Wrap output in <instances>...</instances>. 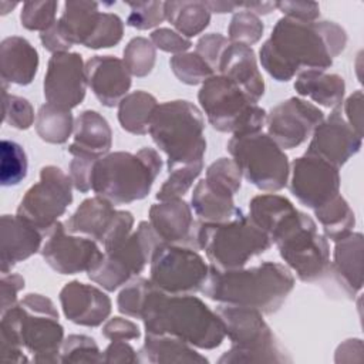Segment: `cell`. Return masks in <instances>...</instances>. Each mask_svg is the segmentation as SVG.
<instances>
[{
  "instance_id": "6da1fadb",
  "label": "cell",
  "mask_w": 364,
  "mask_h": 364,
  "mask_svg": "<svg viewBox=\"0 0 364 364\" xmlns=\"http://www.w3.org/2000/svg\"><path fill=\"white\" fill-rule=\"evenodd\" d=\"M347 44L346 30L334 21H300L282 17L259 51L262 67L286 82L301 71L331 67Z\"/></svg>"
},
{
  "instance_id": "7a4b0ae2",
  "label": "cell",
  "mask_w": 364,
  "mask_h": 364,
  "mask_svg": "<svg viewBox=\"0 0 364 364\" xmlns=\"http://www.w3.org/2000/svg\"><path fill=\"white\" fill-rule=\"evenodd\" d=\"M139 320L148 334L172 336L200 350H213L226 337L218 313L199 297L169 294L152 283L145 296Z\"/></svg>"
},
{
  "instance_id": "3957f363",
  "label": "cell",
  "mask_w": 364,
  "mask_h": 364,
  "mask_svg": "<svg viewBox=\"0 0 364 364\" xmlns=\"http://www.w3.org/2000/svg\"><path fill=\"white\" fill-rule=\"evenodd\" d=\"M294 289L291 270L276 262L253 267L219 270L209 264L202 293L219 303L249 307L262 314L276 313Z\"/></svg>"
},
{
  "instance_id": "277c9868",
  "label": "cell",
  "mask_w": 364,
  "mask_h": 364,
  "mask_svg": "<svg viewBox=\"0 0 364 364\" xmlns=\"http://www.w3.org/2000/svg\"><path fill=\"white\" fill-rule=\"evenodd\" d=\"M64 341V327L58 316L33 311L18 301L1 313L0 358L4 361L27 363V350L36 363H61L60 353Z\"/></svg>"
},
{
  "instance_id": "5b68a950",
  "label": "cell",
  "mask_w": 364,
  "mask_h": 364,
  "mask_svg": "<svg viewBox=\"0 0 364 364\" xmlns=\"http://www.w3.org/2000/svg\"><path fill=\"white\" fill-rule=\"evenodd\" d=\"M162 169V158L149 146L138 152L115 151L98 158L92 168V191L112 205H127L148 196Z\"/></svg>"
},
{
  "instance_id": "8992f818",
  "label": "cell",
  "mask_w": 364,
  "mask_h": 364,
  "mask_svg": "<svg viewBox=\"0 0 364 364\" xmlns=\"http://www.w3.org/2000/svg\"><path fill=\"white\" fill-rule=\"evenodd\" d=\"M202 111L186 100H173L156 107L149 135L154 144L166 155L168 171L176 166L203 161L206 139Z\"/></svg>"
},
{
  "instance_id": "52a82bcc",
  "label": "cell",
  "mask_w": 364,
  "mask_h": 364,
  "mask_svg": "<svg viewBox=\"0 0 364 364\" xmlns=\"http://www.w3.org/2000/svg\"><path fill=\"white\" fill-rule=\"evenodd\" d=\"M198 249L203 250L210 266L219 270L240 269L270 249V237L242 210L230 220L198 225Z\"/></svg>"
},
{
  "instance_id": "ba28073f",
  "label": "cell",
  "mask_w": 364,
  "mask_h": 364,
  "mask_svg": "<svg viewBox=\"0 0 364 364\" xmlns=\"http://www.w3.org/2000/svg\"><path fill=\"white\" fill-rule=\"evenodd\" d=\"M215 311L232 344L218 360L219 364L291 363L260 311L229 304H219Z\"/></svg>"
},
{
  "instance_id": "9c48e42d",
  "label": "cell",
  "mask_w": 364,
  "mask_h": 364,
  "mask_svg": "<svg viewBox=\"0 0 364 364\" xmlns=\"http://www.w3.org/2000/svg\"><path fill=\"white\" fill-rule=\"evenodd\" d=\"M272 242L286 266L301 282H316L330 272L328 239L318 233L311 216L296 209L276 229Z\"/></svg>"
},
{
  "instance_id": "30bf717a",
  "label": "cell",
  "mask_w": 364,
  "mask_h": 364,
  "mask_svg": "<svg viewBox=\"0 0 364 364\" xmlns=\"http://www.w3.org/2000/svg\"><path fill=\"white\" fill-rule=\"evenodd\" d=\"M198 101L208 122L219 132L239 136L260 132L266 125L267 112L220 74H213L200 85Z\"/></svg>"
},
{
  "instance_id": "8fae6325",
  "label": "cell",
  "mask_w": 364,
  "mask_h": 364,
  "mask_svg": "<svg viewBox=\"0 0 364 364\" xmlns=\"http://www.w3.org/2000/svg\"><path fill=\"white\" fill-rule=\"evenodd\" d=\"M228 152L242 176L264 192L282 191L290 175V162L284 151L264 132L232 136Z\"/></svg>"
},
{
  "instance_id": "7c38bea8",
  "label": "cell",
  "mask_w": 364,
  "mask_h": 364,
  "mask_svg": "<svg viewBox=\"0 0 364 364\" xmlns=\"http://www.w3.org/2000/svg\"><path fill=\"white\" fill-rule=\"evenodd\" d=\"M161 243L164 242L155 233L151 223L142 220L136 230L121 245L104 252L101 262L87 276L104 290L114 291L145 269Z\"/></svg>"
},
{
  "instance_id": "4fadbf2b",
  "label": "cell",
  "mask_w": 364,
  "mask_h": 364,
  "mask_svg": "<svg viewBox=\"0 0 364 364\" xmlns=\"http://www.w3.org/2000/svg\"><path fill=\"white\" fill-rule=\"evenodd\" d=\"M209 264L196 249L161 243L149 262L151 283L169 294H193L202 290Z\"/></svg>"
},
{
  "instance_id": "5bb4252c",
  "label": "cell",
  "mask_w": 364,
  "mask_h": 364,
  "mask_svg": "<svg viewBox=\"0 0 364 364\" xmlns=\"http://www.w3.org/2000/svg\"><path fill=\"white\" fill-rule=\"evenodd\" d=\"M73 188L68 173L61 168L43 166L38 182L27 189L16 215L46 235L71 205Z\"/></svg>"
},
{
  "instance_id": "9a60e30c",
  "label": "cell",
  "mask_w": 364,
  "mask_h": 364,
  "mask_svg": "<svg viewBox=\"0 0 364 364\" xmlns=\"http://www.w3.org/2000/svg\"><path fill=\"white\" fill-rule=\"evenodd\" d=\"M64 226L70 233L95 240L107 252L132 233L134 216L128 210L115 209L109 200L95 195L84 199Z\"/></svg>"
},
{
  "instance_id": "2e32d148",
  "label": "cell",
  "mask_w": 364,
  "mask_h": 364,
  "mask_svg": "<svg viewBox=\"0 0 364 364\" xmlns=\"http://www.w3.org/2000/svg\"><path fill=\"white\" fill-rule=\"evenodd\" d=\"M289 189L293 196L306 208L317 209L338 195V168L323 158L307 154L290 164Z\"/></svg>"
},
{
  "instance_id": "e0dca14e",
  "label": "cell",
  "mask_w": 364,
  "mask_h": 364,
  "mask_svg": "<svg viewBox=\"0 0 364 364\" xmlns=\"http://www.w3.org/2000/svg\"><path fill=\"white\" fill-rule=\"evenodd\" d=\"M44 236L46 242L40 250L41 256L60 274L88 273L104 256L95 240L70 232L67 233L64 223L60 220Z\"/></svg>"
},
{
  "instance_id": "ac0fdd59",
  "label": "cell",
  "mask_w": 364,
  "mask_h": 364,
  "mask_svg": "<svg viewBox=\"0 0 364 364\" xmlns=\"http://www.w3.org/2000/svg\"><path fill=\"white\" fill-rule=\"evenodd\" d=\"M324 119L323 111L299 97H290L274 105L267 117V135L282 148L293 149L311 136Z\"/></svg>"
},
{
  "instance_id": "d6986e66",
  "label": "cell",
  "mask_w": 364,
  "mask_h": 364,
  "mask_svg": "<svg viewBox=\"0 0 364 364\" xmlns=\"http://www.w3.org/2000/svg\"><path fill=\"white\" fill-rule=\"evenodd\" d=\"M87 87L85 63L81 54L67 51L50 57L43 82L47 104L71 111L84 101Z\"/></svg>"
},
{
  "instance_id": "ffe728a7",
  "label": "cell",
  "mask_w": 364,
  "mask_h": 364,
  "mask_svg": "<svg viewBox=\"0 0 364 364\" xmlns=\"http://www.w3.org/2000/svg\"><path fill=\"white\" fill-rule=\"evenodd\" d=\"M360 136L341 115V109L333 108L331 114L321 121L311 134L307 154L317 155L338 169L360 152Z\"/></svg>"
},
{
  "instance_id": "44dd1931",
  "label": "cell",
  "mask_w": 364,
  "mask_h": 364,
  "mask_svg": "<svg viewBox=\"0 0 364 364\" xmlns=\"http://www.w3.org/2000/svg\"><path fill=\"white\" fill-rule=\"evenodd\" d=\"M58 297L65 318L77 326L98 327L111 314V299L92 284L73 280L64 284Z\"/></svg>"
},
{
  "instance_id": "7402d4cb",
  "label": "cell",
  "mask_w": 364,
  "mask_h": 364,
  "mask_svg": "<svg viewBox=\"0 0 364 364\" xmlns=\"http://www.w3.org/2000/svg\"><path fill=\"white\" fill-rule=\"evenodd\" d=\"M148 222L164 243L181 245L198 249V225L192 208L182 198L159 200L149 208Z\"/></svg>"
},
{
  "instance_id": "603a6c76",
  "label": "cell",
  "mask_w": 364,
  "mask_h": 364,
  "mask_svg": "<svg viewBox=\"0 0 364 364\" xmlns=\"http://www.w3.org/2000/svg\"><path fill=\"white\" fill-rule=\"evenodd\" d=\"M87 82L97 100L108 108L118 107L132 80L124 61L114 55H94L85 61Z\"/></svg>"
},
{
  "instance_id": "cb8c5ba5",
  "label": "cell",
  "mask_w": 364,
  "mask_h": 364,
  "mask_svg": "<svg viewBox=\"0 0 364 364\" xmlns=\"http://www.w3.org/2000/svg\"><path fill=\"white\" fill-rule=\"evenodd\" d=\"M44 233L18 218L3 215L0 219V272L11 269L41 250Z\"/></svg>"
},
{
  "instance_id": "d4e9b609",
  "label": "cell",
  "mask_w": 364,
  "mask_h": 364,
  "mask_svg": "<svg viewBox=\"0 0 364 364\" xmlns=\"http://www.w3.org/2000/svg\"><path fill=\"white\" fill-rule=\"evenodd\" d=\"M216 71L235 82L253 102L257 104L263 97L264 80L252 47L229 43L220 55Z\"/></svg>"
},
{
  "instance_id": "484cf974",
  "label": "cell",
  "mask_w": 364,
  "mask_h": 364,
  "mask_svg": "<svg viewBox=\"0 0 364 364\" xmlns=\"http://www.w3.org/2000/svg\"><path fill=\"white\" fill-rule=\"evenodd\" d=\"M40 58L31 43L20 36H9L0 43V74L3 84L28 85L33 82Z\"/></svg>"
},
{
  "instance_id": "4316f807",
  "label": "cell",
  "mask_w": 364,
  "mask_h": 364,
  "mask_svg": "<svg viewBox=\"0 0 364 364\" xmlns=\"http://www.w3.org/2000/svg\"><path fill=\"white\" fill-rule=\"evenodd\" d=\"M74 139L68 145L73 156L98 159L112 146V131L108 121L97 111H82L74 122Z\"/></svg>"
},
{
  "instance_id": "83f0119b",
  "label": "cell",
  "mask_w": 364,
  "mask_h": 364,
  "mask_svg": "<svg viewBox=\"0 0 364 364\" xmlns=\"http://www.w3.org/2000/svg\"><path fill=\"white\" fill-rule=\"evenodd\" d=\"M334 257L330 270L348 296H355L363 287V235L351 232L346 237L334 242Z\"/></svg>"
},
{
  "instance_id": "f1b7e54d",
  "label": "cell",
  "mask_w": 364,
  "mask_h": 364,
  "mask_svg": "<svg viewBox=\"0 0 364 364\" xmlns=\"http://www.w3.org/2000/svg\"><path fill=\"white\" fill-rule=\"evenodd\" d=\"M139 363L164 364V363H209L205 355L198 353L191 344L165 334H148L138 351Z\"/></svg>"
},
{
  "instance_id": "f546056e",
  "label": "cell",
  "mask_w": 364,
  "mask_h": 364,
  "mask_svg": "<svg viewBox=\"0 0 364 364\" xmlns=\"http://www.w3.org/2000/svg\"><path fill=\"white\" fill-rule=\"evenodd\" d=\"M294 90L318 105L338 108L344 100L346 82L338 74H327L321 70H306L297 74Z\"/></svg>"
},
{
  "instance_id": "4dcf8cb0",
  "label": "cell",
  "mask_w": 364,
  "mask_h": 364,
  "mask_svg": "<svg viewBox=\"0 0 364 364\" xmlns=\"http://www.w3.org/2000/svg\"><path fill=\"white\" fill-rule=\"evenodd\" d=\"M232 193L209 185L205 179L193 188L191 208L203 223H220L233 219L240 209L235 206Z\"/></svg>"
},
{
  "instance_id": "1f68e13d",
  "label": "cell",
  "mask_w": 364,
  "mask_h": 364,
  "mask_svg": "<svg viewBox=\"0 0 364 364\" xmlns=\"http://www.w3.org/2000/svg\"><path fill=\"white\" fill-rule=\"evenodd\" d=\"M101 11L95 1H65L64 11L57 23L73 46L81 44L85 47L98 26Z\"/></svg>"
},
{
  "instance_id": "d6a6232c",
  "label": "cell",
  "mask_w": 364,
  "mask_h": 364,
  "mask_svg": "<svg viewBox=\"0 0 364 364\" xmlns=\"http://www.w3.org/2000/svg\"><path fill=\"white\" fill-rule=\"evenodd\" d=\"M159 102L156 98L142 90L128 92L118 104V122L121 128L134 135L149 132L152 115Z\"/></svg>"
},
{
  "instance_id": "836d02e7",
  "label": "cell",
  "mask_w": 364,
  "mask_h": 364,
  "mask_svg": "<svg viewBox=\"0 0 364 364\" xmlns=\"http://www.w3.org/2000/svg\"><path fill=\"white\" fill-rule=\"evenodd\" d=\"M294 210V205L286 196L269 192L256 195L255 198L250 199L247 216L272 240V236L276 232V229Z\"/></svg>"
},
{
  "instance_id": "e575fe53",
  "label": "cell",
  "mask_w": 364,
  "mask_h": 364,
  "mask_svg": "<svg viewBox=\"0 0 364 364\" xmlns=\"http://www.w3.org/2000/svg\"><path fill=\"white\" fill-rule=\"evenodd\" d=\"M164 9L165 20L186 38L200 34L210 23V11L205 1H165Z\"/></svg>"
},
{
  "instance_id": "d590c367",
  "label": "cell",
  "mask_w": 364,
  "mask_h": 364,
  "mask_svg": "<svg viewBox=\"0 0 364 364\" xmlns=\"http://www.w3.org/2000/svg\"><path fill=\"white\" fill-rule=\"evenodd\" d=\"M313 212L323 228V235L333 242L350 235L355 225V215L340 193Z\"/></svg>"
},
{
  "instance_id": "8d00e7d4",
  "label": "cell",
  "mask_w": 364,
  "mask_h": 364,
  "mask_svg": "<svg viewBox=\"0 0 364 364\" xmlns=\"http://www.w3.org/2000/svg\"><path fill=\"white\" fill-rule=\"evenodd\" d=\"M74 117L71 111L43 104L36 117V132L47 144L61 145L68 141L74 132Z\"/></svg>"
},
{
  "instance_id": "74e56055",
  "label": "cell",
  "mask_w": 364,
  "mask_h": 364,
  "mask_svg": "<svg viewBox=\"0 0 364 364\" xmlns=\"http://www.w3.org/2000/svg\"><path fill=\"white\" fill-rule=\"evenodd\" d=\"M28 161L20 144L10 139L0 142V183L1 186H16L26 176Z\"/></svg>"
},
{
  "instance_id": "f35d334b",
  "label": "cell",
  "mask_w": 364,
  "mask_h": 364,
  "mask_svg": "<svg viewBox=\"0 0 364 364\" xmlns=\"http://www.w3.org/2000/svg\"><path fill=\"white\" fill-rule=\"evenodd\" d=\"M169 65L175 77L186 85L203 84L215 71L198 53H181L169 60Z\"/></svg>"
},
{
  "instance_id": "ab89813d",
  "label": "cell",
  "mask_w": 364,
  "mask_h": 364,
  "mask_svg": "<svg viewBox=\"0 0 364 364\" xmlns=\"http://www.w3.org/2000/svg\"><path fill=\"white\" fill-rule=\"evenodd\" d=\"M203 171V161L176 166L169 171L168 178L156 193L158 200H171L182 198L193 185L196 178Z\"/></svg>"
},
{
  "instance_id": "60d3db41",
  "label": "cell",
  "mask_w": 364,
  "mask_h": 364,
  "mask_svg": "<svg viewBox=\"0 0 364 364\" xmlns=\"http://www.w3.org/2000/svg\"><path fill=\"white\" fill-rule=\"evenodd\" d=\"M125 67L134 77H146L151 74L156 61V48L145 37H134L124 48Z\"/></svg>"
},
{
  "instance_id": "b9f144b4",
  "label": "cell",
  "mask_w": 364,
  "mask_h": 364,
  "mask_svg": "<svg viewBox=\"0 0 364 364\" xmlns=\"http://www.w3.org/2000/svg\"><path fill=\"white\" fill-rule=\"evenodd\" d=\"M60 360L61 363H102V351L92 337L70 334L63 341Z\"/></svg>"
},
{
  "instance_id": "7bdbcfd3",
  "label": "cell",
  "mask_w": 364,
  "mask_h": 364,
  "mask_svg": "<svg viewBox=\"0 0 364 364\" xmlns=\"http://www.w3.org/2000/svg\"><path fill=\"white\" fill-rule=\"evenodd\" d=\"M263 30L264 26L259 16L242 10L235 13L229 23L228 40L235 44H243L250 47L262 38Z\"/></svg>"
},
{
  "instance_id": "ee69618b",
  "label": "cell",
  "mask_w": 364,
  "mask_h": 364,
  "mask_svg": "<svg viewBox=\"0 0 364 364\" xmlns=\"http://www.w3.org/2000/svg\"><path fill=\"white\" fill-rule=\"evenodd\" d=\"M242 173L232 158H219L206 168L205 181L228 193H237L242 186Z\"/></svg>"
},
{
  "instance_id": "f6af8a7d",
  "label": "cell",
  "mask_w": 364,
  "mask_h": 364,
  "mask_svg": "<svg viewBox=\"0 0 364 364\" xmlns=\"http://www.w3.org/2000/svg\"><path fill=\"white\" fill-rule=\"evenodd\" d=\"M3 121L20 131L28 129L34 124V108L30 101L20 95L7 92V84H3Z\"/></svg>"
},
{
  "instance_id": "bcb514c9",
  "label": "cell",
  "mask_w": 364,
  "mask_h": 364,
  "mask_svg": "<svg viewBox=\"0 0 364 364\" xmlns=\"http://www.w3.org/2000/svg\"><path fill=\"white\" fill-rule=\"evenodd\" d=\"M57 1H26L21 7V26L30 31H46L57 18Z\"/></svg>"
},
{
  "instance_id": "7dc6e473",
  "label": "cell",
  "mask_w": 364,
  "mask_h": 364,
  "mask_svg": "<svg viewBox=\"0 0 364 364\" xmlns=\"http://www.w3.org/2000/svg\"><path fill=\"white\" fill-rule=\"evenodd\" d=\"M151 286L149 279L134 277L124 284L117 297V309L121 314L139 318L141 309Z\"/></svg>"
},
{
  "instance_id": "c3c4849f",
  "label": "cell",
  "mask_w": 364,
  "mask_h": 364,
  "mask_svg": "<svg viewBox=\"0 0 364 364\" xmlns=\"http://www.w3.org/2000/svg\"><path fill=\"white\" fill-rule=\"evenodd\" d=\"M124 36V21L118 14L114 13H102L100 16L98 26L85 46L91 50L100 48H109L117 46Z\"/></svg>"
},
{
  "instance_id": "681fc988",
  "label": "cell",
  "mask_w": 364,
  "mask_h": 364,
  "mask_svg": "<svg viewBox=\"0 0 364 364\" xmlns=\"http://www.w3.org/2000/svg\"><path fill=\"white\" fill-rule=\"evenodd\" d=\"M131 13L127 24L136 30H149L165 20V1H128Z\"/></svg>"
},
{
  "instance_id": "f907efd6",
  "label": "cell",
  "mask_w": 364,
  "mask_h": 364,
  "mask_svg": "<svg viewBox=\"0 0 364 364\" xmlns=\"http://www.w3.org/2000/svg\"><path fill=\"white\" fill-rule=\"evenodd\" d=\"M149 40L155 48H159L165 53H171L173 55L186 53L192 47V41L189 38H186V37L181 36L178 31L166 28V27L155 28L151 33Z\"/></svg>"
},
{
  "instance_id": "816d5d0a",
  "label": "cell",
  "mask_w": 364,
  "mask_h": 364,
  "mask_svg": "<svg viewBox=\"0 0 364 364\" xmlns=\"http://www.w3.org/2000/svg\"><path fill=\"white\" fill-rule=\"evenodd\" d=\"M229 43L230 41L228 40V37L222 36L220 33H209L198 40L195 53H198L215 71L218 70L220 55L229 46Z\"/></svg>"
},
{
  "instance_id": "f5cc1de1",
  "label": "cell",
  "mask_w": 364,
  "mask_h": 364,
  "mask_svg": "<svg viewBox=\"0 0 364 364\" xmlns=\"http://www.w3.org/2000/svg\"><path fill=\"white\" fill-rule=\"evenodd\" d=\"M97 159L88 156H73L70 166H68V176L73 182L74 189L81 193H87L92 189L91 178H92V168Z\"/></svg>"
},
{
  "instance_id": "db71d44e",
  "label": "cell",
  "mask_w": 364,
  "mask_h": 364,
  "mask_svg": "<svg viewBox=\"0 0 364 364\" xmlns=\"http://www.w3.org/2000/svg\"><path fill=\"white\" fill-rule=\"evenodd\" d=\"M276 9L284 17L300 21H317L320 16V6L316 1H276Z\"/></svg>"
},
{
  "instance_id": "11a10c76",
  "label": "cell",
  "mask_w": 364,
  "mask_h": 364,
  "mask_svg": "<svg viewBox=\"0 0 364 364\" xmlns=\"http://www.w3.org/2000/svg\"><path fill=\"white\" fill-rule=\"evenodd\" d=\"M101 334L108 340H135L141 337L138 326L124 317H112L102 326Z\"/></svg>"
},
{
  "instance_id": "9f6ffc18",
  "label": "cell",
  "mask_w": 364,
  "mask_h": 364,
  "mask_svg": "<svg viewBox=\"0 0 364 364\" xmlns=\"http://www.w3.org/2000/svg\"><path fill=\"white\" fill-rule=\"evenodd\" d=\"M24 289V279L18 273H3L0 279V307L1 313L17 303V294Z\"/></svg>"
},
{
  "instance_id": "6f0895ef",
  "label": "cell",
  "mask_w": 364,
  "mask_h": 364,
  "mask_svg": "<svg viewBox=\"0 0 364 364\" xmlns=\"http://www.w3.org/2000/svg\"><path fill=\"white\" fill-rule=\"evenodd\" d=\"M102 363L135 364L139 363V357L138 351H135L127 340H112L102 351Z\"/></svg>"
},
{
  "instance_id": "680465c9",
  "label": "cell",
  "mask_w": 364,
  "mask_h": 364,
  "mask_svg": "<svg viewBox=\"0 0 364 364\" xmlns=\"http://www.w3.org/2000/svg\"><path fill=\"white\" fill-rule=\"evenodd\" d=\"M40 41L43 47L51 54L67 53L73 47V44L67 40V37L61 31L57 21L51 27H48L46 31L40 33Z\"/></svg>"
},
{
  "instance_id": "91938a15",
  "label": "cell",
  "mask_w": 364,
  "mask_h": 364,
  "mask_svg": "<svg viewBox=\"0 0 364 364\" xmlns=\"http://www.w3.org/2000/svg\"><path fill=\"white\" fill-rule=\"evenodd\" d=\"M346 121L348 125L363 136V91L357 90L344 102Z\"/></svg>"
},
{
  "instance_id": "94428289",
  "label": "cell",
  "mask_w": 364,
  "mask_h": 364,
  "mask_svg": "<svg viewBox=\"0 0 364 364\" xmlns=\"http://www.w3.org/2000/svg\"><path fill=\"white\" fill-rule=\"evenodd\" d=\"M363 346L360 338H350L346 340L343 344L338 346L337 351H336V363H343V361H353L351 360V353L355 351L357 347Z\"/></svg>"
},
{
  "instance_id": "6125c7cd",
  "label": "cell",
  "mask_w": 364,
  "mask_h": 364,
  "mask_svg": "<svg viewBox=\"0 0 364 364\" xmlns=\"http://www.w3.org/2000/svg\"><path fill=\"white\" fill-rule=\"evenodd\" d=\"M239 9L250 11L256 16L269 14L276 9V1H240Z\"/></svg>"
},
{
  "instance_id": "be15d7a7",
  "label": "cell",
  "mask_w": 364,
  "mask_h": 364,
  "mask_svg": "<svg viewBox=\"0 0 364 364\" xmlns=\"http://www.w3.org/2000/svg\"><path fill=\"white\" fill-rule=\"evenodd\" d=\"M205 4L210 13L225 14L236 11L240 6V1H205Z\"/></svg>"
},
{
  "instance_id": "e7e4bbea",
  "label": "cell",
  "mask_w": 364,
  "mask_h": 364,
  "mask_svg": "<svg viewBox=\"0 0 364 364\" xmlns=\"http://www.w3.org/2000/svg\"><path fill=\"white\" fill-rule=\"evenodd\" d=\"M1 7V16H6L7 13H10L13 9L17 7V3H10V1H1L0 3Z\"/></svg>"
}]
</instances>
